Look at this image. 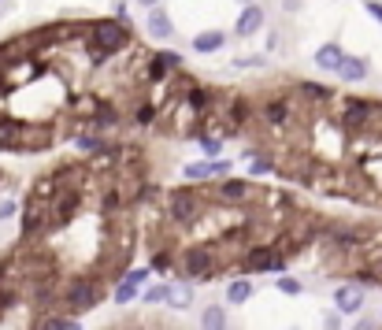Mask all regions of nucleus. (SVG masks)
<instances>
[{
    "instance_id": "f257e3e1",
    "label": "nucleus",
    "mask_w": 382,
    "mask_h": 330,
    "mask_svg": "<svg viewBox=\"0 0 382 330\" xmlns=\"http://www.w3.org/2000/svg\"><path fill=\"white\" fill-rule=\"evenodd\" d=\"M101 300H104V286H101V282L89 279V274H78V279H71L67 286H63L60 311H67V316H86V311H93Z\"/></svg>"
},
{
    "instance_id": "f03ea898",
    "label": "nucleus",
    "mask_w": 382,
    "mask_h": 330,
    "mask_svg": "<svg viewBox=\"0 0 382 330\" xmlns=\"http://www.w3.org/2000/svg\"><path fill=\"white\" fill-rule=\"evenodd\" d=\"M89 49H97L101 56H115V52H123L126 45H130V30H126V23L119 19H97L89 26Z\"/></svg>"
},
{
    "instance_id": "7ed1b4c3",
    "label": "nucleus",
    "mask_w": 382,
    "mask_h": 330,
    "mask_svg": "<svg viewBox=\"0 0 382 330\" xmlns=\"http://www.w3.org/2000/svg\"><path fill=\"white\" fill-rule=\"evenodd\" d=\"M182 268V279L186 282H212L219 274V260H215V249L212 245H189L178 260Z\"/></svg>"
},
{
    "instance_id": "20e7f679",
    "label": "nucleus",
    "mask_w": 382,
    "mask_h": 330,
    "mask_svg": "<svg viewBox=\"0 0 382 330\" xmlns=\"http://www.w3.org/2000/svg\"><path fill=\"white\" fill-rule=\"evenodd\" d=\"M201 197L193 193V189H175V193L167 197V219L171 223H178V226H189V223H197L201 219Z\"/></svg>"
},
{
    "instance_id": "39448f33",
    "label": "nucleus",
    "mask_w": 382,
    "mask_h": 330,
    "mask_svg": "<svg viewBox=\"0 0 382 330\" xmlns=\"http://www.w3.org/2000/svg\"><path fill=\"white\" fill-rule=\"evenodd\" d=\"M286 268V256H282L275 245H249L241 256V271L252 274V271H282Z\"/></svg>"
},
{
    "instance_id": "423d86ee",
    "label": "nucleus",
    "mask_w": 382,
    "mask_h": 330,
    "mask_svg": "<svg viewBox=\"0 0 382 330\" xmlns=\"http://www.w3.org/2000/svg\"><path fill=\"white\" fill-rule=\"evenodd\" d=\"M375 112H379V108L371 104L368 97H345L338 123H342V130H360V126H368L371 119H375Z\"/></svg>"
},
{
    "instance_id": "0eeeda50",
    "label": "nucleus",
    "mask_w": 382,
    "mask_h": 330,
    "mask_svg": "<svg viewBox=\"0 0 382 330\" xmlns=\"http://www.w3.org/2000/svg\"><path fill=\"white\" fill-rule=\"evenodd\" d=\"M149 274H152L149 268H130L119 282H115L112 300H115V305H130V300H138L141 290H145V282H149Z\"/></svg>"
},
{
    "instance_id": "6e6552de",
    "label": "nucleus",
    "mask_w": 382,
    "mask_h": 330,
    "mask_svg": "<svg viewBox=\"0 0 382 330\" xmlns=\"http://www.w3.org/2000/svg\"><path fill=\"white\" fill-rule=\"evenodd\" d=\"M363 286H357V282H342V286H334V311L338 316H357V311L363 308Z\"/></svg>"
},
{
    "instance_id": "1a4fd4ad",
    "label": "nucleus",
    "mask_w": 382,
    "mask_h": 330,
    "mask_svg": "<svg viewBox=\"0 0 382 330\" xmlns=\"http://www.w3.org/2000/svg\"><path fill=\"white\" fill-rule=\"evenodd\" d=\"M41 231H49V208L38 204V200H30L26 197V204H23V226H19V234L30 241V237H38Z\"/></svg>"
},
{
    "instance_id": "9d476101",
    "label": "nucleus",
    "mask_w": 382,
    "mask_h": 330,
    "mask_svg": "<svg viewBox=\"0 0 382 330\" xmlns=\"http://www.w3.org/2000/svg\"><path fill=\"white\" fill-rule=\"evenodd\" d=\"M263 23H267V15H263V8L252 0V4H245L238 12V23H234V34L238 38H256V34L263 30Z\"/></svg>"
},
{
    "instance_id": "9b49d317",
    "label": "nucleus",
    "mask_w": 382,
    "mask_h": 330,
    "mask_svg": "<svg viewBox=\"0 0 382 330\" xmlns=\"http://www.w3.org/2000/svg\"><path fill=\"white\" fill-rule=\"evenodd\" d=\"M145 30H149V38H152V41H171V38H175V19H171L163 8H149Z\"/></svg>"
},
{
    "instance_id": "f8f14e48",
    "label": "nucleus",
    "mask_w": 382,
    "mask_h": 330,
    "mask_svg": "<svg viewBox=\"0 0 382 330\" xmlns=\"http://www.w3.org/2000/svg\"><path fill=\"white\" fill-rule=\"evenodd\" d=\"M245 197H249V182L245 178H223L215 186V200H223V204H241Z\"/></svg>"
},
{
    "instance_id": "ddd939ff",
    "label": "nucleus",
    "mask_w": 382,
    "mask_h": 330,
    "mask_svg": "<svg viewBox=\"0 0 382 330\" xmlns=\"http://www.w3.org/2000/svg\"><path fill=\"white\" fill-rule=\"evenodd\" d=\"M368 71H371V63H368V56H342V63H338V75L342 82H363L368 78Z\"/></svg>"
},
{
    "instance_id": "4468645a",
    "label": "nucleus",
    "mask_w": 382,
    "mask_h": 330,
    "mask_svg": "<svg viewBox=\"0 0 382 330\" xmlns=\"http://www.w3.org/2000/svg\"><path fill=\"white\" fill-rule=\"evenodd\" d=\"M163 305L175 308V311L193 308V290H189V282H171L167 293H163Z\"/></svg>"
},
{
    "instance_id": "2eb2a0df",
    "label": "nucleus",
    "mask_w": 382,
    "mask_h": 330,
    "mask_svg": "<svg viewBox=\"0 0 382 330\" xmlns=\"http://www.w3.org/2000/svg\"><path fill=\"white\" fill-rule=\"evenodd\" d=\"M223 45H226L223 30H197L193 34V52H201V56H212V52H219Z\"/></svg>"
},
{
    "instance_id": "dca6fc26",
    "label": "nucleus",
    "mask_w": 382,
    "mask_h": 330,
    "mask_svg": "<svg viewBox=\"0 0 382 330\" xmlns=\"http://www.w3.org/2000/svg\"><path fill=\"white\" fill-rule=\"evenodd\" d=\"M34 330H82V323L78 319H67L63 311H41V319H38Z\"/></svg>"
},
{
    "instance_id": "f3484780",
    "label": "nucleus",
    "mask_w": 382,
    "mask_h": 330,
    "mask_svg": "<svg viewBox=\"0 0 382 330\" xmlns=\"http://www.w3.org/2000/svg\"><path fill=\"white\" fill-rule=\"evenodd\" d=\"M342 56H345V52H342V45H338V41H326L323 49L315 52V67H320V71H338Z\"/></svg>"
},
{
    "instance_id": "a211bd4d",
    "label": "nucleus",
    "mask_w": 382,
    "mask_h": 330,
    "mask_svg": "<svg viewBox=\"0 0 382 330\" xmlns=\"http://www.w3.org/2000/svg\"><path fill=\"white\" fill-rule=\"evenodd\" d=\"M82 204V189H67V193H56V223H67L71 212Z\"/></svg>"
},
{
    "instance_id": "6ab92c4d",
    "label": "nucleus",
    "mask_w": 382,
    "mask_h": 330,
    "mask_svg": "<svg viewBox=\"0 0 382 330\" xmlns=\"http://www.w3.org/2000/svg\"><path fill=\"white\" fill-rule=\"evenodd\" d=\"M245 300H252V282L249 279H234L230 286H226V305H230V308H241Z\"/></svg>"
},
{
    "instance_id": "aec40b11",
    "label": "nucleus",
    "mask_w": 382,
    "mask_h": 330,
    "mask_svg": "<svg viewBox=\"0 0 382 330\" xmlns=\"http://www.w3.org/2000/svg\"><path fill=\"white\" fill-rule=\"evenodd\" d=\"M263 119H267L271 126H286V119H289V104H286V97L267 100V104H263Z\"/></svg>"
},
{
    "instance_id": "412c9836",
    "label": "nucleus",
    "mask_w": 382,
    "mask_h": 330,
    "mask_svg": "<svg viewBox=\"0 0 382 330\" xmlns=\"http://www.w3.org/2000/svg\"><path fill=\"white\" fill-rule=\"evenodd\" d=\"M201 330H226V308L223 305L201 308Z\"/></svg>"
},
{
    "instance_id": "4be33fe9",
    "label": "nucleus",
    "mask_w": 382,
    "mask_h": 330,
    "mask_svg": "<svg viewBox=\"0 0 382 330\" xmlns=\"http://www.w3.org/2000/svg\"><path fill=\"white\" fill-rule=\"evenodd\" d=\"M245 160H249V175L252 178H256V175H271V171H275V160L263 156V152H245Z\"/></svg>"
},
{
    "instance_id": "5701e85b",
    "label": "nucleus",
    "mask_w": 382,
    "mask_h": 330,
    "mask_svg": "<svg viewBox=\"0 0 382 330\" xmlns=\"http://www.w3.org/2000/svg\"><path fill=\"white\" fill-rule=\"evenodd\" d=\"M297 93L308 97V100H334V89L323 86V82H301V86H297Z\"/></svg>"
},
{
    "instance_id": "b1692460",
    "label": "nucleus",
    "mask_w": 382,
    "mask_h": 330,
    "mask_svg": "<svg viewBox=\"0 0 382 330\" xmlns=\"http://www.w3.org/2000/svg\"><path fill=\"white\" fill-rule=\"evenodd\" d=\"M186 104L193 108V112H208V104H212V93H208L204 86H193V89L186 93Z\"/></svg>"
},
{
    "instance_id": "393cba45",
    "label": "nucleus",
    "mask_w": 382,
    "mask_h": 330,
    "mask_svg": "<svg viewBox=\"0 0 382 330\" xmlns=\"http://www.w3.org/2000/svg\"><path fill=\"white\" fill-rule=\"evenodd\" d=\"M182 175H186L189 182H204V178H212V171H208V160H193V163L182 167Z\"/></svg>"
},
{
    "instance_id": "a878e982",
    "label": "nucleus",
    "mask_w": 382,
    "mask_h": 330,
    "mask_svg": "<svg viewBox=\"0 0 382 330\" xmlns=\"http://www.w3.org/2000/svg\"><path fill=\"white\" fill-rule=\"evenodd\" d=\"M275 290H278V293H286V297H301V293H305V286H301L297 279H289V274L275 279Z\"/></svg>"
},
{
    "instance_id": "bb28decb",
    "label": "nucleus",
    "mask_w": 382,
    "mask_h": 330,
    "mask_svg": "<svg viewBox=\"0 0 382 330\" xmlns=\"http://www.w3.org/2000/svg\"><path fill=\"white\" fill-rule=\"evenodd\" d=\"M75 145H78L82 152H101L104 149V141L97 134H75Z\"/></svg>"
},
{
    "instance_id": "cd10ccee",
    "label": "nucleus",
    "mask_w": 382,
    "mask_h": 330,
    "mask_svg": "<svg viewBox=\"0 0 382 330\" xmlns=\"http://www.w3.org/2000/svg\"><path fill=\"white\" fill-rule=\"evenodd\" d=\"M171 268H175V256H171L167 249H156V252H152L149 271H171Z\"/></svg>"
},
{
    "instance_id": "c85d7f7f",
    "label": "nucleus",
    "mask_w": 382,
    "mask_h": 330,
    "mask_svg": "<svg viewBox=\"0 0 382 330\" xmlns=\"http://www.w3.org/2000/svg\"><path fill=\"white\" fill-rule=\"evenodd\" d=\"M145 71H149V82H163V78L171 75V71H167V63H163L160 56H152V60H149V67H145Z\"/></svg>"
},
{
    "instance_id": "c756f323",
    "label": "nucleus",
    "mask_w": 382,
    "mask_h": 330,
    "mask_svg": "<svg viewBox=\"0 0 382 330\" xmlns=\"http://www.w3.org/2000/svg\"><path fill=\"white\" fill-rule=\"evenodd\" d=\"M115 119H119V115H115V108L112 104H101V108H97V130H101V126H112Z\"/></svg>"
},
{
    "instance_id": "7c9ffc66",
    "label": "nucleus",
    "mask_w": 382,
    "mask_h": 330,
    "mask_svg": "<svg viewBox=\"0 0 382 330\" xmlns=\"http://www.w3.org/2000/svg\"><path fill=\"white\" fill-rule=\"evenodd\" d=\"M212 178H230V160H208Z\"/></svg>"
},
{
    "instance_id": "2f4dec72",
    "label": "nucleus",
    "mask_w": 382,
    "mask_h": 330,
    "mask_svg": "<svg viewBox=\"0 0 382 330\" xmlns=\"http://www.w3.org/2000/svg\"><path fill=\"white\" fill-rule=\"evenodd\" d=\"M145 293V300H149V305H163V293H167V282H163V286H152V290H141Z\"/></svg>"
},
{
    "instance_id": "473e14b6",
    "label": "nucleus",
    "mask_w": 382,
    "mask_h": 330,
    "mask_svg": "<svg viewBox=\"0 0 382 330\" xmlns=\"http://www.w3.org/2000/svg\"><path fill=\"white\" fill-rule=\"evenodd\" d=\"M230 119H234V123H245V119H249V104H245V100H234Z\"/></svg>"
},
{
    "instance_id": "72a5a7b5",
    "label": "nucleus",
    "mask_w": 382,
    "mask_h": 330,
    "mask_svg": "<svg viewBox=\"0 0 382 330\" xmlns=\"http://www.w3.org/2000/svg\"><path fill=\"white\" fill-rule=\"evenodd\" d=\"M234 67H263V56H238Z\"/></svg>"
},
{
    "instance_id": "f704fd0d",
    "label": "nucleus",
    "mask_w": 382,
    "mask_h": 330,
    "mask_svg": "<svg viewBox=\"0 0 382 330\" xmlns=\"http://www.w3.org/2000/svg\"><path fill=\"white\" fill-rule=\"evenodd\" d=\"M15 212H19V204H15V200H4V204H0V223H4V219H12Z\"/></svg>"
},
{
    "instance_id": "c9c22d12",
    "label": "nucleus",
    "mask_w": 382,
    "mask_h": 330,
    "mask_svg": "<svg viewBox=\"0 0 382 330\" xmlns=\"http://www.w3.org/2000/svg\"><path fill=\"white\" fill-rule=\"evenodd\" d=\"M201 149L208 156H219V141H215V137H201Z\"/></svg>"
},
{
    "instance_id": "e433bc0d",
    "label": "nucleus",
    "mask_w": 382,
    "mask_h": 330,
    "mask_svg": "<svg viewBox=\"0 0 382 330\" xmlns=\"http://www.w3.org/2000/svg\"><path fill=\"white\" fill-rule=\"evenodd\" d=\"M363 8H368V15H371L375 23H382V4H379V0H368Z\"/></svg>"
},
{
    "instance_id": "4c0bfd02",
    "label": "nucleus",
    "mask_w": 382,
    "mask_h": 330,
    "mask_svg": "<svg viewBox=\"0 0 382 330\" xmlns=\"http://www.w3.org/2000/svg\"><path fill=\"white\" fill-rule=\"evenodd\" d=\"M138 123H141V126L152 123V104H141V108H138Z\"/></svg>"
},
{
    "instance_id": "58836bf2",
    "label": "nucleus",
    "mask_w": 382,
    "mask_h": 330,
    "mask_svg": "<svg viewBox=\"0 0 382 330\" xmlns=\"http://www.w3.org/2000/svg\"><path fill=\"white\" fill-rule=\"evenodd\" d=\"M323 330H342V319H338V311H334V316H326V319H323Z\"/></svg>"
},
{
    "instance_id": "ea45409f",
    "label": "nucleus",
    "mask_w": 382,
    "mask_h": 330,
    "mask_svg": "<svg viewBox=\"0 0 382 330\" xmlns=\"http://www.w3.org/2000/svg\"><path fill=\"white\" fill-rule=\"evenodd\" d=\"M353 330H379V323H375V319H357V327H353Z\"/></svg>"
},
{
    "instance_id": "a19ab883",
    "label": "nucleus",
    "mask_w": 382,
    "mask_h": 330,
    "mask_svg": "<svg viewBox=\"0 0 382 330\" xmlns=\"http://www.w3.org/2000/svg\"><path fill=\"white\" fill-rule=\"evenodd\" d=\"M104 208H119V193H115V189H112V193H104Z\"/></svg>"
},
{
    "instance_id": "79ce46f5",
    "label": "nucleus",
    "mask_w": 382,
    "mask_h": 330,
    "mask_svg": "<svg viewBox=\"0 0 382 330\" xmlns=\"http://www.w3.org/2000/svg\"><path fill=\"white\" fill-rule=\"evenodd\" d=\"M141 8H160V0H138Z\"/></svg>"
},
{
    "instance_id": "37998d69",
    "label": "nucleus",
    "mask_w": 382,
    "mask_h": 330,
    "mask_svg": "<svg viewBox=\"0 0 382 330\" xmlns=\"http://www.w3.org/2000/svg\"><path fill=\"white\" fill-rule=\"evenodd\" d=\"M238 4H241V8H245V4H252V0H238Z\"/></svg>"
}]
</instances>
